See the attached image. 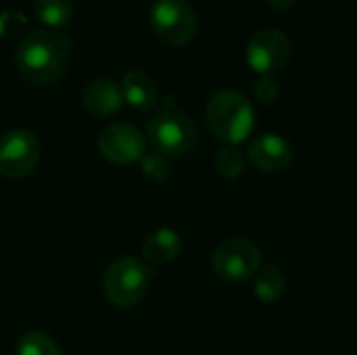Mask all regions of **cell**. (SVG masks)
Segmentation results:
<instances>
[{
	"instance_id": "19",
	"label": "cell",
	"mask_w": 357,
	"mask_h": 355,
	"mask_svg": "<svg viewBox=\"0 0 357 355\" xmlns=\"http://www.w3.org/2000/svg\"><path fill=\"white\" fill-rule=\"evenodd\" d=\"M278 94H280V86H278V82H276L272 75H264V77L255 84V96H257L261 103H266V105L274 103V100L278 98Z\"/></svg>"
},
{
	"instance_id": "4",
	"label": "cell",
	"mask_w": 357,
	"mask_h": 355,
	"mask_svg": "<svg viewBox=\"0 0 357 355\" xmlns=\"http://www.w3.org/2000/svg\"><path fill=\"white\" fill-rule=\"evenodd\" d=\"M151 287V270L136 257L115 259L102 278L107 299L117 308H132L144 299Z\"/></svg>"
},
{
	"instance_id": "14",
	"label": "cell",
	"mask_w": 357,
	"mask_h": 355,
	"mask_svg": "<svg viewBox=\"0 0 357 355\" xmlns=\"http://www.w3.org/2000/svg\"><path fill=\"white\" fill-rule=\"evenodd\" d=\"M36 17L48 27H65L71 21V0H31Z\"/></svg>"
},
{
	"instance_id": "12",
	"label": "cell",
	"mask_w": 357,
	"mask_h": 355,
	"mask_svg": "<svg viewBox=\"0 0 357 355\" xmlns=\"http://www.w3.org/2000/svg\"><path fill=\"white\" fill-rule=\"evenodd\" d=\"M123 100L140 111L153 109L157 105V84L153 82V77L144 71H128L119 84Z\"/></svg>"
},
{
	"instance_id": "16",
	"label": "cell",
	"mask_w": 357,
	"mask_h": 355,
	"mask_svg": "<svg viewBox=\"0 0 357 355\" xmlns=\"http://www.w3.org/2000/svg\"><path fill=\"white\" fill-rule=\"evenodd\" d=\"M17 355H61V349L50 335L40 333V331H31L19 339Z\"/></svg>"
},
{
	"instance_id": "13",
	"label": "cell",
	"mask_w": 357,
	"mask_h": 355,
	"mask_svg": "<svg viewBox=\"0 0 357 355\" xmlns=\"http://www.w3.org/2000/svg\"><path fill=\"white\" fill-rule=\"evenodd\" d=\"M180 249H182V241H180L178 232H174L169 228H161V230L153 232L142 245L144 259L153 266H165V264L174 262L178 257Z\"/></svg>"
},
{
	"instance_id": "3",
	"label": "cell",
	"mask_w": 357,
	"mask_h": 355,
	"mask_svg": "<svg viewBox=\"0 0 357 355\" xmlns=\"http://www.w3.org/2000/svg\"><path fill=\"white\" fill-rule=\"evenodd\" d=\"M146 136H149L153 151L167 159L184 157L197 144L195 123L172 105L163 107L149 119Z\"/></svg>"
},
{
	"instance_id": "20",
	"label": "cell",
	"mask_w": 357,
	"mask_h": 355,
	"mask_svg": "<svg viewBox=\"0 0 357 355\" xmlns=\"http://www.w3.org/2000/svg\"><path fill=\"white\" fill-rule=\"evenodd\" d=\"M268 4H270L274 10H280V13H282V10H289V8L295 4V0H268Z\"/></svg>"
},
{
	"instance_id": "18",
	"label": "cell",
	"mask_w": 357,
	"mask_h": 355,
	"mask_svg": "<svg viewBox=\"0 0 357 355\" xmlns=\"http://www.w3.org/2000/svg\"><path fill=\"white\" fill-rule=\"evenodd\" d=\"M140 163H142V174L149 180H153V182H163L169 176V172H172L169 159L163 157V155H159V153H155V151L153 153H146L140 159Z\"/></svg>"
},
{
	"instance_id": "2",
	"label": "cell",
	"mask_w": 357,
	"mask_h": 355,
	"mask_svg": "<svg viewBox=\"0 0 357 355\" xmlns=\"http://www.w3.org/2000/svg\"><path fill=\"white\" fill-rule=\"evenodd\" d=\"M205 119L211 134L218 140L236 146L251 134L255 123V113L251 103L241 92L220 90L209 98L205 109Z\"/></svg>"
},
{
	"instance_id": "8",
	"label": "cell",
	"mask_w": 357,
	"mask_h": 355,
	"mask_svg": "<svg viewBox=\"0 0 357 355\" xmlns=\"http://www.w3.org/2000/svg\"><path fill=\"white\" fill-rule=\"evenodd\" d=\"M289 56H291V42L282 31L274 27L259 29L247 46V61L251 69L261 75H270L282 69Z\"/></svg>"
},
{
	"instance_id": "15",
	"label": "cell",
	"mask_w": 357,
	"mask_h": 355,
	"mask_svg": "<svg viewBox=\"0 0 357 355\" xmlns=\"http://www.w3.org/2000/svg\"><path fill=\"white\" fill-rule=\"evenodd\" d=\"M255 297L261 299L264 303H274L282 297L284 293V276L276 266H268L257 272L255 278Z\"/></svg>"
},
{
	"instance_id": "1",
	"label": "cell",
	"mask_w": 357,
	"mask_h": 355,
	"mask_svg": "<svg viewBox=\"0 0 357 355\" xmlns=\"http://www.w3.org/2000/svg\"><path fill=\"white\" fill-rule=\"evenodd\" d=\"M71 48V40L61 31L31 29L17 46V69L36 86L54 84L69 65Z\"/></svg>"
},
{
	"instance_id": "17",
	"label": "cell",
	"mask_w": 357,
	"mask_h": 355,
	"mask_svg": "<svg viewBox=\"0 0 357 355\" xmlns=\"http://www.w3.org/2000/svg\"><path fill=\"white\" fill-rule=\"evenodd\" d=\"M215 167L224 178H236L245 169V157L236 146H226L215 157Z\"/></svg>"
},
{
	"instance_id": "10",
	"label": "cell",
	"mask_w": 357,
	"mask_h": 355,
	"mask_svg": "<svg viewBox=\"0 0 357 355\" xmlns=\"http://www.w3.org/2000/svg\"><path fill=\"white\" fill-rule=\"evenodd\" d=\"M291 159L293 149L280 134H259L249 144V161L261 172H280Z\"/></svg>"
},
{
	"instance_id": "11",
	"label": "cell",
	"mask_w": 357,
	"mask_h": 355,
	"mask_svg": "<svg viewBox=\"0 0 357 355\" xmlns=\"http://www.w3.org/2000/svg\"><path fill=\"white\" fill-rule=\"evenodd\" d=\"M123 105L121 88L109 77L92 80L84 90V107L94 117H109Z\"/></svg>"
},
{
	"instance_id": "7",
	"label": "cell",
	"mask_w": 357,
	"mask_h": 355,
	"mask_svg": "<svg viewBox=\"0 0 357 355\" xmlns=\"http://www.w3.org/2000/svg\"><path fill=\"white\" fill-rule=\"evenodd\" d=\"M38 159L40 142L31 132L15 128L0 136V176L25 178L36 169Z\"/></svg>"
},
{
	"instance_id": "6",
	"label": "cell",
	"mask_w": 357,
	"mask_h": 355,
	"mask_svg": "<svg viewBox=\"0 0 357 355\" xmlns=\"http://www.w3.org/2000/svg\"><path fill=\"white\" fill-rule=\"evenodd\" d=\"M261 264L259 249L245 239H230L213 253V272L226 282H245L257 274Z\"/></svg>"
},
{
	"instance_id": "5",
	"label": "cell",
	"mask_w": 357,
	"mask_h": 355,
	"mask_svg": "<svg viewBox=\"0 0 357 355\" xmlns=\"http://www.w3.org/2000/svg\"><path fill=\"white\" fill-rule=\"evenodd\" d=\"M151 25L157 38L169 46H186L197 36V15L186 0H155Z\"/></svg>"
},
{
	"instance_id": "9",
	"label": "cell",
	"mask_w": 357,
	"mask_h": 355,
	"mask_svg": "<svg viewBox=\"0 0 357 355\" xmlns=\"http://www.w3.org/2000/svg\"><path fill=\"white\" fill-rule=\"evenodd\" d=\"M144 136L128 123H115L100 132L98 136V151L100 155L117 165H130L140 161L146 153Z\"/></svg>"
}]
</instances>
